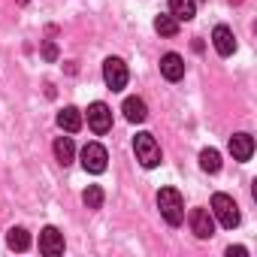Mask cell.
Masks as SVG:
<instances>
[{
	"label": "cell",
	"mask_w": 257,
	"mask_h": 257,
	"mask_svg": "<svg viewBox=\"0 0 257 257\" xmlns=\"http://www.w3.org/2000/svg\"><path fill=\"white\" fill-rule=\"evenodd\" d=\"M158 209L170 227H179L185 221V200L176 188H161L158 191Z\"/></svg>",
	"instance_id": "cell-1"
},
{
	"label": "cell",
	"mask_w": 257,
	"mask_h": 257,
	"mask_svg": "<svg viewBox=\"0 0 257 257\" xmlns=\"http://www.w3.org/2000/svg\"><path fill=\"white\" fill-rule=\"evenodd\" d=\"M212 218H215L221 227H227V230L239 227V206L233 203V197L215 194V197H212Z\"/></svg>",
	"instance_id": "cell-2"
},
{
	"label": "cell",
	"mask_w": 257,
	"mask_h": 257,
	"mask_svg": "<svg viewBox=\"0 0 257 257\" xmlns=\"http://www.w3.org/2000/svg\"><path fill=\"white\" fill-rule=\"evenodd\" d=\"M134 152H137V161L146 167V170H155L161 164V146L152 134H137L134 140Z\"/></svg>",
	"instance_id": "cell-3"
},
{
	"label": "cell",
	"mask_w": 257,
	"mask_h": 257,
	"mask_svg": "<svg viewBox=\"0 0 257 257\" xmlns=\"http://www.w3.org/2000/svg\"><path fill=\"white\" fill-rule=\"evenodd\" d=\"M127 79H131V73H127V64L121 58H106L103 61V82H106L109 91H124Z\"/></svg>",
	"instance_id": "cell-4"
},
{
	"label": "cell",
	"mask_w": 257,
	"mask_h": 257,
	"mask_svg": "<svg viewBox=\"0 0 257 257\" xmlns=\"http://www.w3.org/2000/svg\"><path fill=\"white\" fill-rule=\"evenodd\" d=\"M82 167H85V173H94V176H100V173H106V167H109V155H106V149L100 146V143H88L85 149H82Z\"/></svg>",
	"instance_id": "cell-5"
},
{
	"label": "cell",
	"mask_w": 257,
	"mask_h": 257,
	"mask_svg": "<svg viewBox=\"0 0 257 257\" xmlns=\"http://www.w3.org/2000/svg\"><path fill=\"white\" fill-rule=\"evenodd\" d=\"M88 127H91L97 137L109 134L112 131V109L106 103H91L88 106Z\"/></svg>",
	"instance_id": "cell-6"
},
{
	"label": "cell",
	"mask_w": 257,
	"mask_h": 257,
	"mask_svg": "<svg viewBox=\"0 0 257 257\" xmlns=\"http://www.w3.org/2000/svg\"><path fill=\"white\" fill-rule=\"evenodd\" d=\"M188 221H191V230H194L197 239H209V236H215V218H212L209 209H191Z\"/></svg>",
	"instance_id": "cell-7"
},
{
	"label": "cell",
	"mask_w": 257,
	"mask_h": 257,
	"mask_svg": "<svg viewBox=\"0 0 257 257\" xmlns=\"http://www.w3.org/2000/svg\"><path fill=\"white\" fill-rule=\"evenodd\" d=\"M40 251H43L46 257L64 254V233H61L58 227H46V230L40 233Z\"/></svg>",
	"instance_id": "cell-8"
},
{
	"label": "cell",
	"mask_w": 257,
	"mask_h": 257,
	"mask_svg": "<svg viewBox=\"0 0 257 257\" xmlns=\"http://www.w3.org/2000/svg\"><path fill=\"white\" fill-rule=\"evenodd\" d=\"M212 46H215V52H218L221 58H230V55L236 52V40H233V31H230L227 25H218V28L212 31Z\"/></svg>",
	"instance_id": "cell-9"
},
{
	"label": "cell",
	"mask_w": 257,
	"mask_h": 257,
	"mask_svg": "<svg viewBox=\"0 0 257 257\" xmlns=\"http://www.w3.org/2000/svg\"><path fill=\"white\" fill-rule=\"evenodd\" d=\"M161 73H164V79H170V82L185 79V61H182V55L167 52V55L161 58Z\"/></svg>",
	"instance_id": "cell-10"
},
{
	"label": "cell",
	"mask_w": 257,
	"mask_h": 257,
	"mask_svg": "<svg viewBox=\"0 0 257 257\" xmlns=\"http://www.w3.org/2000/svg\"><path fill=\"white\" fill-rule=\"evenodd\" d=\"M230 155H233V161H251V155H254V140L248 137V134H236V137H230Z\"/></svg>",
	"instance_id": "cell-11"
},
{
	"label": "cell",
	"mask_w": 257,
	"mask_h": 257,
	"mask_svg": "<svg viewBox=\"0 0 257 257\" xmlns=\"http://www.w3.org/2000/svg\"><path fill=\"white\" fill-rule=\"evenodd\" d=\"M82 112L76 109V106H64L61 112H58V127L61 131H67V134H79L82 131Z\"/></svg>",
	"instance_id": "cell-12"
},
{
	"label": "cell",
	"mask_w": 257,
	"mask_h": 257,
	"mask_svg": "<svg viewBox=\"0 0 257 257\" xmlns=\"http://www.w3.org/2000/svg\"><path fill=\"white\" fill-rule=\"evenodd\" d=\"M121 112H124L127 121H134V124H140V121L149 118V106H146V100H140V97H127L124 106H121Z\"/></svg>",
	"instance_id": "cell-13"
},
{
	"label": "cell",
	"mask_w": 257,
	"mask_h": 257,
	"mask_svg": "<svg viewBox=\"0 0 257 257\" xmlns=\"http://www.w3.org/2000/svg\"><path fill=\"white\" fill-rule=\"evenodd\" d=\"M170 16L176 22H191L197 16V4L194 0H170Z\"/></svg>",
	"instance_id": "cell-14"
},
{
	"label": "cell",
	"mask_w": 257,
	"mask_h": 257,
	"mask_svg": "<svg viewBox=\"0 0 257 257\" xmlns=\"http://www.w3.org/2000/svg\"><path fill=\"white\" fill-rule=\"evenodd\" d=\"M55 158H58L64 167L73 164V158H76V146H73L70 137H58V140H55Z\"/></svg>",
	"instance_id": "cell-15"
},
{
	"label": "cell",
	"mask_w": 257,
	"mask_h": 257,
	"mask_svg": "<svg viewBox=\"0 0 257 257\" xmlns=\"http://www.w3.org/2000/svg\"><path fill=\"white\" fill-rule=\"evenodd\" d=\"M7 245H10L13 251H28V248H31V233H28L25 227H13V230L7 233Z\"/></svg>",
	"instance_id": "cell-16"
},
{
	"label": "cell",
	"mask_w": 257,
	"mask_h": 257,
	"mask_svg": "<svg viewBox=\"0 0 257 257\" xmlns=\"http://www.w3.org/2000/svg\"><path fill=\"white\" fill-rule=\"evenodd\" d=\"M155 31H158L161 37H176V34H179V22H176L173 16H158V19H155Z\"/></svg>",
	"instance_id": "cell-17"
},
{
	"label": "cell",
	"mask_w": 257,
	"mask_h": 257,
	"mask_svg": "<svg viewBox=\"0 0 257 257\" xmlns=\"http://www.w3.org/2000/svg\"><path fill=\"white\" fill-rule=\"evenodd\" d=\"M200 167H203L206 173H218V170H221V155H218L215 149H203V152H200Z\"/></svg>",
	"instance_id": "cell-18"
},
{
	"label": "cell",
	"mask_w": 257,
	"mask_h": 257,
	"mask_svg": "<svg viewBox=\"0 0 257 257\" xmlns=\"http://www.w3.org/2000/svg\"><path fill=\"white\" fill-rule=\"evenodd\" d=\"M82 203H85L88 209H100V206H103V188H100V185H88V191L82 194Z\"/></svg>",
	"instance_id": "cell-19"
},
{
	"label": "cell",
	"mask_w": 257,
	"mask_h": 257,
	"mask_svg": "<svg viewBox=\"0 0 257 257\" xmlns=\"http://www.w3.org/2000/svg\"><path fill=\"white\" fill-rule=\"evenodd\" d=\"M43 58H46V61H55V58H58V49H55V43H52V40L43 46Z\"/></svg>",
	"instance_id": "cell-20"
},
{
	"label": "cell",
	"mask_w": 257,
	"mask_h": 257,
	"mask_svg": "<svg viewBox=\"0 0 257 257\" xmlns=\"http://www.w3.org/2000/svg\"><path fill=\"white\" fill-rule=\"evenodd\" d=\"M248 251L242 248V245H236V248H227V257H245Z\"/></svg>",
	"instance_id": "cell-21"
},
{
	"label": "cell",
	"mask_w": 257,
	"mask_h": 257,
	"mask_svg": "<svg viewBox=\"0 0 257 257\" xmlns=\"http://www.w3.org/2000/svg\"><path fill=\"white\" fill-rule=\"evenodd\" d=\"M230 4H239V0H230Z\"/></svg>",
	"instance_id": "cell-22"
}]
</instances>
